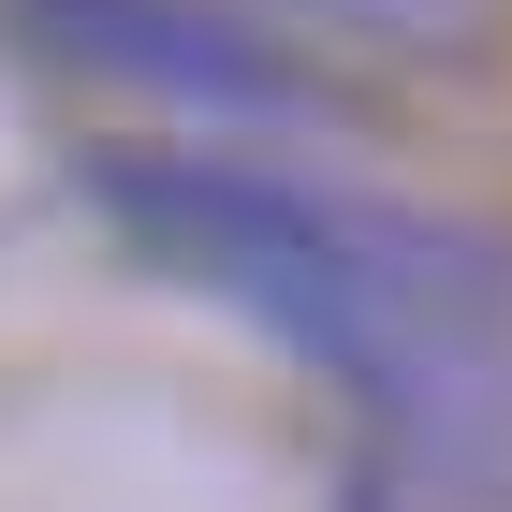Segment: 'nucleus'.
Returning a JSON list of instances; mask_svg holds the SVG:
<instances>
[{
    "mask_svg": "<svg viewBox=\"0 0 512 512\" xmlns=\"http://www.w3.org/2000/svg\"><path fill=\"white\" fill-rule=\"evenodd\" d=\"M88 205L132 249L191 264L278 322L308 366L381 410L395 469L439 498H512V249L395 191H322L278 161H176V147H103Z\"/></svg>",
    "mask_w": 512,
    "mask_h": 512,
    "instance_id": "1",
    "label": "nucleus"
},
{
    "mask_svg": "<svg viewBox=\"0 0 512 512\" xmlns=\"http://www.w3.org/2000/svg\"><path fill=\"white\" fill-rule=\"evenodd\" d=\"M30 15H44V44H74V59H103L132 88H176V103H220V118H308L322 103L220 0H30Z\"/></svg>",
    "mask_w": 512,
    "mask_h": 512,
    "instance_id": "2",
    "label": "nucleus"
},
{
    "mask_svg": "<svg viewBox=\"0 0 512 512\" xmlns=\"http://www.w3.org/2000/svg\"><path fill=\"white\" fill-rule=\"evenodd\" d=\"M308 15H352L366 44H454L483 0H308Z\"/></svg>",
    "mask_w": 512,
    "mask_h": 512,
    "instance_id": "3",
    "label": "nucleus"
},
{
    "mask_svg": "<svg viewBox=\"0 0 512 512\" xmlns=\"http://www.w3.org/2000/svg\"><path fill=\"white\" fill-rule=\"evenodd\" d=\"M352 512H483V498H425L410 469H381V483H352Z\"/></svg>",
    "mask_w": 512,
    "mask_h": 512,
    "instance_id": "4",
    "label": "nucleus"
}]
</instances>
